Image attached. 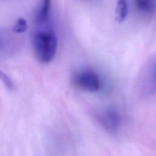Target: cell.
<instances>
[{
    "mask_svg": "<svg viewBox=\"0 0 156 156\" xmlns=\"http://www.w3.org/2000/svg\"><path fill=\"white\" fill-rule=\"evenodd\" d=\"M0 79L2 80V81L4 83V84L7 88L10 89L13 88V85L12 82L10 79V78L5 74L2 72L1 70H0Z\"/></svg>",
    "mask_w": 156,
    "mask_h": 156,
    "instance_id": "obj_9",
    "label": "cell"
},
{
    "mask_svg": "<svg viewBox=\"0 0 156 156\" xmlns=\"http://www.w3.org/2000/svg\"><path fill=\"white\" fill-rule=\"evenodd\" d=\"M73 82L77 88L87 92H96L101 85L99 75L90 69L77 72L73 77Z\"/></svg>",
    "mask_w": 156,
    "mask_h": 156,
    "instance_id": "obj_3",
    "label": "cell"
},
{
    "mask_svg": "<svg viewBox=\"0 0 156 156\" xmlns=\"http://www.w3.org/2000/svg\"><path fill=\"white\" fill-rule=\"evenodd\" d=\"M99 118L102 127L110 132L118 130L121 124L120 116L115 110H105L100 114Z\"/></svg>",
    "mask_w": 156,
    "mask_h": 156,
    "instance_id": "obj_4",
    "label": "cell"
},
{
    "mask_svg": "<svg viewBox=\"0 0 156 156\" xmlns=\"http://www.w3.org/2000/svg\"><path fill=\"white\" fill-rule=\"evenodd\" d=\"M33 44L36 57L40 62L48 63L53 59L57 48V38L54 31L49 29L36 31Z\"/></svg>",
    "mask_w": 156,
    "mask_h": 156,
    "instance_id": "obj_1",
    "label": "cell"
},
{
    "mask_svg": "<svg viewBox=\"0 0 156 156\" xmlns=\"http://www.w3.org/2000/svg\"><path fill=\"white\" fill-rule=\"evenodd\" d=\"M27 29L26 21L23 18H19L13 27V31L16 33H23Z\"/></svg>",
    "mask_w": 156,
    "mask_h": 156,
    "instance_id": "obj_8",
    "label": "cell"
},
{
    "mask_svg": "<svg viewBox=\"0 0 156 156\" xmlns=\"http://www.w3.org/2000/svg\"><path fill=\"white\" fill-rule=\"evenodd\" d=\"M137 9L144 13H149L153 9L152 0H132Z\"/></svg>",
    "mask_w": 156,
    "mask_h": 156,
    "instance_id": "obj_7",
    "label": "cell"
},
{
    "mask_svg": "<svg viewBox=\"0 0 156 156\" xmlns=\"http://www.w3.org/2000/svg\"><path fill=\"white\" fill-rule=\"evenodd\" d=\"M137 88L144 96L152 95L156 93V54L148 59L140 71Z\"/></svg>",
    "mask_w": 156,
    "mask_h": 156,
    "instance_id": "obj_2",
    "label": "cell"
},
{
    "mask_svg": "<svg viewBox=\"0 0 156 156\" xmlns=\"http://www.w3.org/2000/svg\"><path fill=\"white\" fill-rule=\"evenodd\" d=\"M51 0H42L40 7L36 15L35 23L38 26L45 24L49 18Z\"/></svg>",
    "mask_w": 156,
    "mask_h": 156,
    "instance_id": "obj_5",
    "label": "cell"
},
{
    "mask_svg": "<svg viewBox=\"0 0 156 156\" xmlns=\"http://www.w3.org/2000/svg\"><path fill=\"white\" fill-rule=\"evenodd\" d=\"M128 15V3L127 0H118L116 7V18L119 23H122Z\"/></svg>",
    "mask_w": 156,
    "mask_h": 156,
    "instance_id": "obj_6",
    "label": "cell"
}]
</instances>
